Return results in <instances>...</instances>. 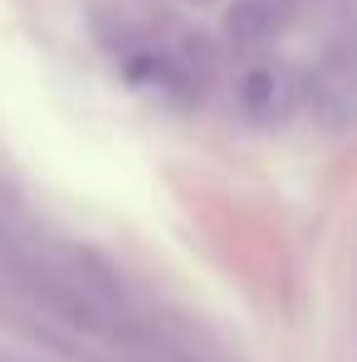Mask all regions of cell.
Listing matches in <instances>:
<instances>
[{
  "instance_id": "obj_1",
  "label": "cell",
  "mask_w": 357,
  "mask_h": 362,
  "mask_svg": "<svg viewBox=\"0 0 357 362\" xmlns=\"http://www.w3.org/2000/svg\"><path fill=\"white\" fill-rule=\"evenodd\" d=\"M235 108L254 127H279L298 108V83L279 64H250L235 78Z\"/></svg>"
},
{
  "instance_id": "obj_2",
  "label": "cell",
  "mask_w": 357,
  "mask_h": 362,
  "mask_svg": "<svg viewBox=\"0 0 357 362\" xmlns=\"http://www.w3.org/2000/svg\"><path fill=\"white\" fill-rule=\"evenodd\" d=\"M303 103H308V113L323 122V127H343V122H353L357 113V78L353 69H343V64H323V69H313L308 78H303Z\"/></svg>"
},
{
  "instance_id": "obj_3",
  "label": "cell",
  "mask_w": 357,
  "mask_h": 362,
  "mask_svg": "<svg viewBox=\"0 0 357 362\" xmlns=\"http://www.w3.org/2000/svg\"><path fill=\"white\" fill-rule=\"evenodd\" d=\"M226 35H230L235 49H259V45L274 35V10H269V0H240L235 10H230V20H226Z\"/></svg>"
},
{
  "instance_id": "obj_4",
  "label": "cell",
  "mask_w": 357,
  "mask_h": 362,
  "mask_svg": "<svg viewBox=\"0 0 357 362\" xmlns=\"http://www.w3.org/2000/svg\"><path fill=\"white\" fill-rule=\"evenodd\" d=\"M25 226H20V201H15V191L0 181V245L5 240H15Z\"/></svg>"
}]
</instances>
